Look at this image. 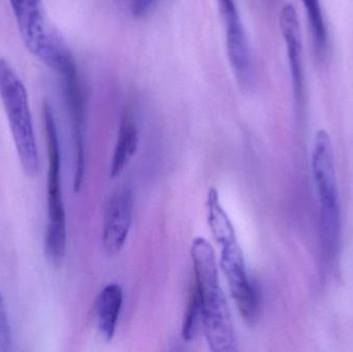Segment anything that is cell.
<instances>
[{"mask_svg":"<svg viewBox=\"0 0 353 352\" xmlns=\"http://www.w3.org/2000/svg\"><path fill=\"white\" fill-rule=\"evenodd\" d=\"M134 207V192L128 186L116 190L110 198L103 227V247L109 256L119 253L125 245L132 227Z\"/></svg>","mask_w":353,"mask_h":352,"instance_id":"52a82bcc","label":"cell"},{"mask_svg":"<svg viewBox=\"0 0 353 352\" xmlns=\"http://www.w3.org/2000/svg\"><path fill=\"white\" fill-rule=\"evenodd\" d=\"M123 305V291L117 283L105 285L97 301V318L101 334L107 341L115 336L120 312Z\"/></svg>","mask_w":353,"mask_h":352,"instance_id":"9c48e42d","label":"cell"},{"mask_svg":"<svg viewBox=\"0 0 353 352\" xmlns=\"http://www.w3.org/2000/svg\"><path fill=\"white\" fill-rule=\"evenodd\" d=\"M191 258L209 349L214 352L236 351V331L220 285L215 251L207 240L195 238L191 245Z\"/></svg>","mask_w":353,"mask_h":352,"instance_id":"6da1fadb","label":"cell"},{"mask_svg":"<svg viewBox=\"0 0 353 352\" xmlns=\"http://www.w3.org/2000/svg\"><path fill=\"white\" fill-rule=\"evenodd\" d=\"M302 1L306 8L315 50L317 53H323L327 49V31L325 19H323V10H321V2L319 0H302Z\"/></svg>","mask_w":353,"mask_h":352,"instance_id":"8fae6325","label":"cell"},{"mask_svg":"<svg viewBox=\"0 0 353 352\" xmlns=\"http://www.w3.org/2000/svg\"><path fill=\"white\" fill-rule=\"evenodd\" d=\"M203 329V310L199 293L193 285L192 293L189 298L188 306L182 324V337L185 341H191Z\"/></svg>","mask_w":353,"mask_h":352,"instance_id":"7c38bea8","label":"cell"},{"mask_svg":"<svg viewBox=\"0 0 353 352\" xmlns=\"http://www.w3.org/2000/svg\"><path fill=\"white\" fill-rule=\"evenodd\" d=\"M159 0H132L130 8L132 14L137 18H142L147 16L157 6Z\"/></svg>","mask_w":353,"mask_h":352,"instance_id":"5bb4252c","label":"cell"},{"mask_svg":"<svg viewBox=\"0 0 353 352\" xmlns=\"http://www.w3.org/2000/svg\"><path fill=\"white\" fill-rule=\"evenodd\" d=\"M312 172L321 207L323 241L331 250L335 247L339 234V196L333 144L331 136L323 130H319L315 136Z\"/></svg>","mask_w":353,"mask_h":352,"instance_id":"5b68a950","label":"cell"},{"mask_svg":"<svg viewBox=\"0 0 353 352\" xmlns=\"http://www.w3.org/2000/svg\"><path fill=\"white\" fill-rule=\"evenodd\" d=\"M139 145V134L136 124L130 118H124L120 125L117 143L110 167V176L116 178L128 167L136 154Z\"/></svg>","mask_w":353,"mask_h":352,"instance_id":"30bf717a","label":"cell"},{"mask_svg":"<svg viewBox=\"0 0 353 352\" xmlns=\"http://www.w3.org/2000/svg\"><path fill=\"white\" fill-rule=\"evenodd\" d=\"M47 136L49 169H48V227L46 253L55 265L63 260L66 252V216L61 188V152L59 136L51 105H43Z\"/></svg>","mask_w":353,"mask_h":352,"instance_id":"277c9868","label":"cell"},{"mask_svg":"<svg viewBox=\"0 0 353 352\" xmlns=\"http://www.w3.org/2000/svg\"><path fill=\"white\" fill-rule=\"evenodd\" d=\"M19 32L29 52L62 76L77 68L63 39L50 26L41 0H10Z\"/></svg>","mask_w":353,"mask_h":352,"instance_id":"7a4b0ae2","label":"cell"},{"mask_svg":"<svg viewBox=\"0 0 353 352\" xmlns=\"http://www.w3.org/2000/svg\"><path fill=\"white\" fill-rule=\"evenodd\" d=\"M220 267L228 279L230 295L245 322L253 324L259 318L261 297L254 281L249 276L244 254L236 237L220 242Z\"/></svg>","mask_w":353,"mask_h":352,"instance_id":"8992f818","label":"cell"},{"mask_svg":"<svg viewBox=\"0 0 353 352\" xmlns=\"http://www.w3.org/2000/svg\"><path fill=\"white\" fill-rule=\"evenodd\" d=\"M280 28L288 48L290 72L294 96L302 101L304 96V70L302 61V35L298 14L292 4L288 3L282 8L280 14Z\"/></svg>","mask_w":353,"mask_h":352,"instance_id":"ba28073f","label":"cell"},{"mask_svg":"<svg viewBox=\"0 0 353 352\" xmlns=\"http://www.w3.org/2000/svg\"><path fill=\"white\" fill-rule=\"evenodd\" d=\"M12 332L6 313L3 298L0 291V351H10L12 349Z\"/></svg>","mask_w":353,"mask_h":352,"instance_id":"4fadbf2b","label":"cell"},{"mask_svg":"<svg viewBox=\"0 0 353 352\" xmlns=\"http://www.w3.org/2000/svg\"><path fill=\"white\" fill-rule=\"evenodd\" d=\"M0 99L8 117L22 169L30 177L39 171V150L29 107L28 95L10 62L0 57Z\"/></svg>","mask_w":353,"mask_h":352,"instance_id":"3957f363","label":"cell"}]
</instances>
